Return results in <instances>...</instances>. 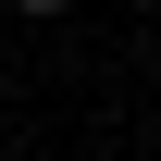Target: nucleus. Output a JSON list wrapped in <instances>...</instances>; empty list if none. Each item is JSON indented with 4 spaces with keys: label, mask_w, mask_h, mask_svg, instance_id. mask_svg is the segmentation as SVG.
<instances>
[{
    "label": "nucleus",
    "mask_w": 161,
    "mask_h": 161,
    "mask_svg": "<svg viewBox=\"0 0 161 161\" xmlns=\"http://www.w3.org/2000/svg\"><path fill=\"white\" fill-rule=\"evenodd\" d=\"M13 13H62V0H13Z\"/></svg>",
    "instance_id": "nucleus-1"
}]
</instances>
